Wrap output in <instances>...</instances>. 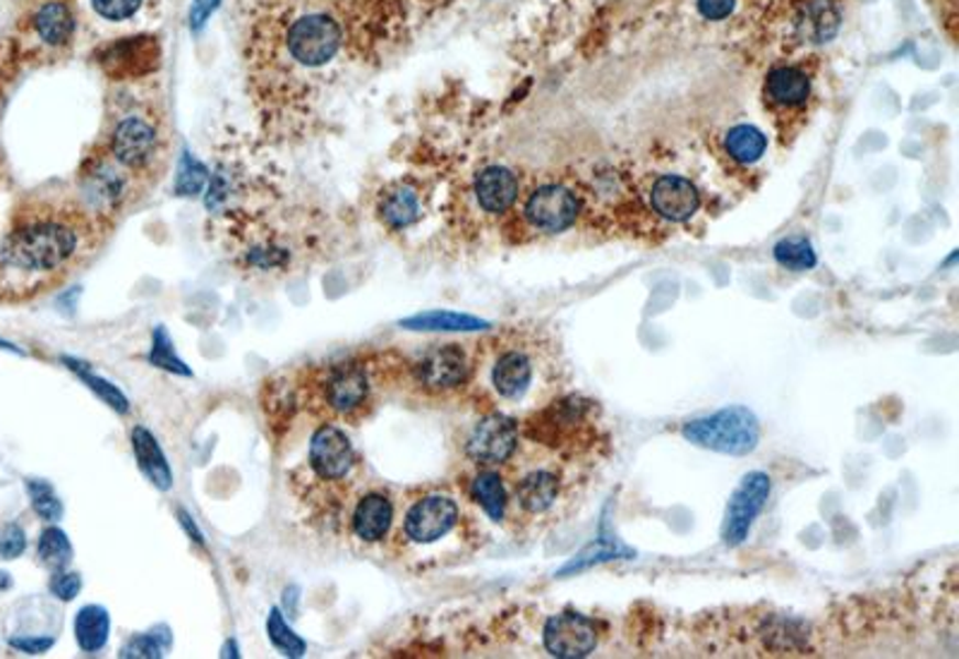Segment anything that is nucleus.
I'll use <instances>...</instances> for the list:
<instances>
[{"instance_id":"nucleus-5","label":"nucleus","mask_w":959,"mask_h":659,"mask_svg":"<svg viewBox=\"0 0 959 659\" xmlns=\"http://www.w3.org/2000/svg\"><path fill=\"white\" fill-rule=\"evenodd\" d=\"M108 154L130 173H144L161 156V132L152 118L128 116L113 128Z\"/></svg>"},{"instance_id":"nucleus-10","label":"nucleus","mask_w":959,"mask_h":659,"mask_svg":"<svg viewBox=\"0 0 959 659\" xmlns=\"http://www.w3.org/2000/svg\"><path fill=\"white\" fill-rule=\"evenodd\" d=\"M309 468H313L315 477L324 482H341L350 475V470L356 468V451L353 443L346 437L344 429L336 425H322L317 432L309 439V453H307Z\"/></svg>"},{"instance_id":"nucleus-4","label":"nucleus","mask_w":959,"mask_h":659,"mask_svg":"<svg viewBox=\"0 0 959 659\" xmlns=\"http://www.w3.org/2000/svg\"><path fill=\"white\" fill-rule=\"evenodd\" d=\"M344 46V26L327 12H309L293 20L286 32V48L295 63L322 67L331 63Z\"/></svg>"},{"instance_id":"nucleus-34","label":"nucleus","mask_w":959,"mask_h":659,"mask_svg":"<svg viewBox=\"0 0 959 659\" xmlns=\"http://www.w3.org/2000/svg\"><path fill=\"white\" fill-rule=\"evenodd\" d=\"M266 636L281 655L295 659V657H305V652H307V642L298 634H295L279 607H274L266 616Z\"/></svg>"},{"instance_id":"nucleus-38","label":"nucleus","mask_w":959,"mask_h":659,"mask_svg":"<svg viewBox=\"0 0 959 659\" xmlns=\"http://www.w3.org/2000/svg\"><path fill=\"white\" fill-rule=\"evenodd\" d=\"M144 0H91V8L108 22H126L138 15Z\"/></svg>"},{"instance_id":"nucleus-48","label":"nucleus","mask_w":959,"mask_h":659,"mask_svg":"<svg viewBox=\"0 0 959 659\" xmlns=\"http://www.w3.org/2000/svg\"><path fill=\"white\" fill-rule=\"evenodd\" d=\"M0 348H3V351H10V353H18V355H22V351L18 345H12V343H8V341H3L0 339Z\"/></svg>"},{"instance_id":"nucleus-21","label":"nucleus","mask_w":959,"mask_h":659,"mask_svg":"<svg viewBox=\"0 0 959 659\" xmlns=\"http://www.w3.org/2000/svg\"><path fill=\"white\" fill-rule=\"evenodd\" d=\"M130 441H132L134 459H138V465L144 473V477L150 480L156 490L171 492L173 490V470L166 461V453L161 451L156 437L146 427L138 425V427H132Z\"/></svg>"},{"instance_id":"nucleus-37","label":"nucleus","mask_w":959,"mask_h":659,"mask_svg":"<svg viewBox=\"0 0 959 659\" xmlns=\"http://www.w3.org/2000/svg\"><path fill=\"white\" fill-rule=\"evenodd\" d=\"M619 554L631 557V551L624 549V547L614 545V542H607L604 537H600L598 542H592L588 549L580 551V554H578L574 561L566 563V567L562 569V575H564V573H571V571H580V569H586V567H592V563L617 559Z\"/></svg>"},{"instance_id":"nucleus-12","label":"nucleus","mask_w":959,"mask_h":659,"mask_svg":"<svg viewBox=\"0 0 959 659\" xmlns=\"http://www.w3.org/2000/svg\"><path fill=\"white\" fill-rule=\"evenodd\" d=\"M458 523V504L451 496L429 494L415 502L403 518V532L415 545H432L449 535Z\"/></svg>"},{"instance_id":"nucleus-6","label":"nucleus","mask_w":959,"mask_h":659,"mask_svg":"<svg viewBox=\"0 0 959 659\" xmlns=\"http://www.w3.org/2000/svg\"><path fill=\"white\" fill-rule=\"evenodd\" d=\"M372 394L370 374L360 362H341L324 372L319 382L322 408L334 418H356Z\"/></svg>"},{"instance_id":"nucleus-13","label":"nucleus","mask_w":959,"mask_h":659,"mask_svg":"<svg viewBox=\"0 0 959 659\" xmlns=\"http://www.w3.org/2000/svg\"><path fill=\"white\" fill-rule=\"evenodd\" d=\"M128 173L118 161L108 156H97L83 173V195L87 207L97 213H111L128 197Z\"/></svg>"},{"instance_id":"nucleus-23","label":"nucleus","mask_w":959,"mask_h":659,"mask_svg":"<svg viewBox=\"0 0 959 659\" xmlns=\"http://www.w3.org/2000/svg\"><path fill=\"white\" fill-rule=\"evenodd\" d=\"M559 499V477L552 470H533L516 484V502L531 516H540Z\"/></svg>"},{"instance_id":"nucleus-46","label":"nucleus","mask_w":959,"mask_h":659,"mask_svg":"<svg viewBox=\"0 0 959 659\" xmlns=\"http://www.w3.org/2000/svg\"><path fill=\"white\" fill-rule=\"evenodd\" d=\"M221 655L224 657H240V652H238V642L231 638L228 640L226 645H224V650H221Z\"/></svg>"},{"instance_id":"nucleus-14","label":"nucleus","mask_w":959,"mask_h":659,"mask_svg":"<svg viewBox=\"0 0 959 659\" xmlns=\"http://www.w3.org/2000/svg\"><path fill=\"white\" fill-rule=\"evenodd\" d=\"M580 199L564 185H543L525 201V219L545 233H562L574 226Z\"/></svg>"},{"instance_id":"nucleus-41","label":"nucleus","mask_w":959,"mask_h":659,"mask_svg":"<svg viewBox=\"0 0 959 659\" xmlns=\"http://www.w3.org/2000/svg\"><path fill=\"white\" fill-rule=\"evenodd\" d=\"M8 645L12 650H18L22 655H44L53 648V645H56V638L53 636H12L8 640Z\"/></svg>"},{"instance_id":"nucleus-45","label":"nucleus","mask_w":959,"mask_h":659,"mask_svg":"<svg viewBox=\"0 0 959 659\" xmlns=\"http://www.w3.org/2000/svg\"><path fill=\"white\" fill-rule=\"evenodd\" d=\"M940 3H942V15L948 18V22L952 24L950 30H952V34H955V24H957V20H955V18H957V0H940Z\"/></svg>"},{"instance_id":"nucleus-30","label":"nucleus","mask_w":959,"mask_h":659,"mask_svg":"<svg viewBox=\"0 0 959 659\" xmlns=\"http://www.w3.org/2000/svg\"><path fill=\"white\" fill-rule=\"evenodd\" d=\"M171 628L168 626H156L152 630H146V634H138L132 636L130 640H126L123 648H120V657H130V659H159L164 657L166 650H171Z\"/></svg>"},{"instance_id":"nucleus-35","label":"nucleus","mask_w":959,"mask_h":659,"mask_svg":"<svg viewBox=\"0 0 959 659\" xmlns=\"http://www.w3.org/2000/svg\"><path fill=\"white\" fill-rule=\"evenodd\" d=\"M775 260L780 266L792 268V272H808L814 268L818 257L806 238H787L775 245Z\"/></svg>"},{"instance_id":"nucleus-28","label":"nucleus","mask_w":959,"mask_h":659,"mask_svg":"<svg viewBox=\"0 0 959 659\" xmlns=\"http://www.w3.org/2000/svg\"><path fill=\"white\" fill-rule=\"evenodd\" d=\"M767 150L765 134L753 125H734L724 134V152L737 164H755Z\"/></svg>"},{"instance_id":"nucleus-11","label":"nucleus","mask_w":959,"mask_h":659,"mask_svg":"<svg viewBox=\"0 0 959 659\" xmlns=\"http://www.w3.org/2000/svg\"><path fill=\"white\" fill-rule=\"evenodd\" d=\"M519 447V425L506 415L482 418L466 441V453L478 465H502Z\"/></svg>"},{"instance_id":"nucleus-24","label":"nucleus","mask_w":959,"mask_h":659,"mask_svg":"<svg viewBox=\"0 0 959 659\" xmlns=\"http://www.w3.org/2000/svg\"><path fill=\"white\" fill-rule=\"evenodd\" d=\"M377 213L391 231H403L421 219V197L411 185H394L377 201Z\"/></svg>"},{"instance_id":"nucleus-31","label":"nucleus","mask_w":959,"mask_h":659,"mask_svg":"<svg viewBox=\"0 0 959 659\" xmlns=\"http://www.w3.org/2000/svg\"><path fill=\"white\" fill-rule=\"evenodd\" d=\"M209 176V168L199 158H195L193 152H183L178 171H175L173 190L178 197H197L207 190Z\"/></svg>"},{"instance_id":"nucleus-44","label":"nucleus","mask_w":959,"mask_h":659,"mask_svg":"<svg viewBox=\"0 0 959 659\" xmlns=\"http://www.w3.org/2000/svg\"><path fill=\"white\" fill-rule=\"evenodd\" d=\"M175 516H178V523L183 526V530H185L187 535H190V540L205 547V537H201V532H199V528H197V523L193 520V516L187 514L185 508H178V510H175Z\"/></svg>"},{"instance_id":"nucleus-47","label":"nucleus","mask_w":959,"mask_h":659,"mask_svg":"<svg viewBox=\"0 0 959 659\" xmlns=\"http://www.w3.org/2000/svg\"><path fill=\"white\" fill-rule=\"evenodd\" d=\"M12 587V578L8 571H0V593H6V590Z\"/></svg>"},{"instance_id":"nucleus-20","label":"nucleus","mask_w":959,"mask_h":659,"mask_svg":"<svg viewBox=\"0 0 959 659\" xmlns=\"http://www.w3.org/2000/svg\"><path fill=\"white\" fill-rule=\"evenodd\" d=\"M810 97V77L794 65L775 67L765 79V99L773 109H802Z\"/></svg>"},{"instance_id":"nucleus-22","label":"nucleus","mask_w":959,"mask_h":659,"mask_svg":"<svg viewBox=\"0 0 959 659\" xmlns=\"http://www.w3.org/2000/svg\"><path fill=\"white\" fill-rule=\"evenodd\" d=\"M32 26L39 42L51 48H61L75 34V12L65 0H46L44 6L36 8Z\"/></svg>"},{"instance_id":"nucleus-7","label":"nucleus","mask_w":959,"mask_h":659,"mask_svg":"<svg viewBox=\"0 0 959 659\" xmlns=\"http://www.w3.org/2000/svg\"><path fill=\"white\" fill-rule=\"evenodd\" d=\"M97 61L101 70L111 79L150 77L161 65V44L154 36L146 34L123 36L106 44L97 53Z\"/></svg>"},{"instance_id":"nucleus-39","label":"nucleus","mask_w":959,"mask_h":659,"mask_svg":"<svg viewBox=\"0 0 959 659\" xmlns=\"http://www.w3.org/2000/svg\"><path fill=\"white\" fill-rule=\"evenodd\" d=\"M48 590H51V595L56 597V600L73 602L79 593H83V575H79L77 571L58 569L56 573L51 575Z\"/></svg>"},{"instance_id":"nucleus-33","label":"nucleus","mask_w":959,"mask_h":659,"mask_svg":"<svg viewBox=\"0 0 959 659\" xmlns=\"http://www.w3.org/2000/svg\"><path fill=\"white\" fill-rule=\"evenodd\" d=\"M146 360H150V365L164 370V372H171L175 376H193L190 365H187V362L178 353H175V345H173V339H171V333L166 331V327L154 329L150 358Z\"/></svg>"},{"instance_id":"nucleus-25","label":"nucleus","mask_w":959,"mask_h":659,"mask_svg":"<svg viewBox=\"0 0 959 659\" xmlns=\"http://www.w3.org/2000/svg\"><path fill=\"white\" fill-rule=\"evenodd\" d=\"M75 640L87 655L101 652L111 638V614L101 604H87L75 614Z\"/></svg>"},{"instance_id":"nucleus-9","label":"nucleus","mask_w":959,"mask_h":659,"mask_svg":"<svg viewBox=\"0 0 959 659\" xmlns=\"http://www.w3.org/2000/svg\"><path fill=\"white\" fill-rule=\"evenodd\" d=\"M470 376V360L461 345L444 343L415 362V380L432 394L454 392Z\"/></svg>"},{"instance_id":"nucleus-16","label":"nucleus","mask_w":959,"mask_h":659,"mask_svg":"<svg viewBox=\"0 0 959 659\" xmlns=\"http://www.w3.org/2000/svg\"><path fill=\"white\" fill-rule=\"evenodd\" d=\"M651 207L667 221L691 219L700 207V195L691 180L682 176H662L651 187Z\"/></svg>"},{"instance_id":"nucleus-17","label":"nucleus","mask_w":959,"mask_h":659,"mask_svg":"<svg viewBox=\"0 0 959 659\" xmlns=\"http://www.w3.org/2000/svg\"><path fill=\"white\" fill-rule=\"evenodd\" d=\"M521 185L516 173L504 166H488L476 178V199L488 213H504L516 205Z\"/></svg>"},{"instance_id":"nucleus-2","label":"nucleus","mask_w":959,"mask_h":659,"mask_svg":"<svg viewBox=\"0 0 959 659\" xmlns=\"http://www.w3.org/2000/svg\"><path fill=\"white\" fill-rule=\"evenodd\" d=\"M592 435H598V425L590 400L576 396L555 400L531 420V437L562 453L588 449Z\"/></svg>"},{"instance_id":"nucleus-43","label":"nucleus","mask_w":959,"mask_h":659,"mask_svg":"<svg viewBox=\"0 0 959 659\" xmlns=\"http://www.w3.org/2000/svg\"><path fill=\"white\" fill-rule=\"evenodd\" d=\"M221 6V0H195L190 8V18H187V24H190L193 32H201L205 30V24L209 22L211 12Z\"/></svg>"},{"instance_id":"nucleus-1","label":"nucleus","mask_w":959,"mask_h":659,"mask_svg":"<svg viewBox=\"0 0 959 659\" xmlns=\"http://www.w3.org/2000/svg\"><path fill=\"white\" fill-rule=\"evenodd\" d=\"M89 217L77 213H36L22 221L6 240L0 262L20 274L65 272L87 250Z\"/></svg>"},{"instance_id":"nucleus-8","label":"nucleus","mask_w":959,"mask_h":659,"mask_svg":"<svg viewBox=\"0 0 959 659\" xmlns=\"http://www.w3.org/2000/svg\"><path fill=\"white\" fill-rule=\"evenodd\" d=\"M770 496V477L765 473H749L734 490L727 506L722 537L727 547H737L749 537L755 516L761 514Z\"/></svg>"},{"instance_id":"nucleus-19","label":"nucleus","mask_w":959,"mask_h":659,"mask_svg":"<svg viewBox=\"0 0 959 659\" xmlns=\"http://www.w3.org/2000/svg\"><path fill=\"white\" fill-rule=\"evenodd\" d=\"M353 532L362 542H382L394 526V504L382 492H370L356 504Z\"/></svg>"},{"instance_id":"nucleus-26","label":"nucleus","mask_w":959,"mask_h":659,"mask_svg":"<svg viewBox=\"0 0 959 659\" xmlns=\"http://www.w3.org/2000/svg\"><path fill=\"white\" fill-rule=\"evenodd\" d=\"M401 327L408 331H482L490 327V321L464 312H449V309H429V312L401 319Z\"/></svg>"},{"instance_id":"nucleus-36","label":"nucleus","mask_w":959,"mask_h":659,"mask_svg":"<svg viewBox=\"0 0 959 659\" xmlns=\"http://www.w3.org/2000/svg\"><path fill=\"white\" fill-rule=\"evenodd\" d=\"M26 494H30L32 508L39 518H44L48 523H56L63 518L65 506L58 499L56 490H53L46 480H26Z\"/></svg>"},{"instance_id":"nucleus-32","label":"nucleus","mask_w":959,"mask_h":659,"mask_svg":"<svg viewBox=\"0 0 959 659\" xmlns=\"http://www.w3.org/2000/svg\"><path fill=\"white\" fill-rule=\"evenodd\" d=\"M36 554H39V559H42L44 567L58 571V569H67V563L73 561L75 551H73L70 537L65 535V530L51 526L42 532V537H39Z\"/></svg>"},{"instance_id":"nucleus-42","label":"nucleus","mask_w":959,"mask_h":659,"mask_svg":"<svg viewBox=\"0 0 959 659\" xmlns=\"http://www.w3.org/2000/svg\"><path fill=\"white\" fill-rule=\"evenodd\" d=\"M734 3L737 0H698V12L700 18H706L710 22H720L732 15Z\"/></svg>"},{"instance_id":"nucleus-29","label":"nucleus","mask_w":959,"mask_h":659,"mask_svg":"<svg viewBox=\"0 0 959 659\" xmlns=\"http://www.w3.org/2000/svg\"><path fill=\"white\" fill-rule=\"evenodd\" d=\"M472 499H476L484 514H488L492 520H502L506 514V490L504 482L492 470H482L480 475H476L470 484Z\"/></svg>"},{"instance_id":"nucleus-3","label":"nucleus","mask_w":959,"mask_h":659,"mask_svg":"<svg viewBox=\"0 0 959 659\" xmlns=\"http://www.w3.org/2000/svg\"><path fill=\"white\" fill-rule=\"evenodd\" d=\"M682 435L686 441L696 443L700 449L718 451L724 455H747L761 439V425L755 415L744 406H729L710 418H700L686 422Z\"/></svg>"},{"instance_id":"nucleus-15","label":"nucleus","mask_w":959,"mask_h":659,"mask_svg":"<svg viewBox=\"0 0 959 659\" xmlns=\"http://www.w3.org/2000/svg\"><path fill=\"white\" fill-rule=\"evenodd\" d=\"M545 648L552 657L576 659L588 657L598 645V628L588 616L564 612L552 616L543 630Z\"/></svg>"},{"instance_id":"nucleus-40","label":"nucleus","mask_w":959,"mask_h":659,"mask_svg":"<svg viewBox=\"0 0 959 659\" xmlns=\"http://www.w3.org/2000/svg\"><path fill=\"white\" fill-rule=\"evenodd\" d=\"M24 549H26L24 530L18 526V523H8V526L0 530V559H18L24 554Z\"/></svg>"},{"instance_id":"nucleus-18","label":"nucleus","mask_w":959,"mask_h":659,"mask_svg":"<svg viewBox=\"0 0 959 659\" xmlns=\"http://www.w3.org/2000/svg\"><path fill=\"white\" fill-rule=\"evenodd\" d=\"M533 384V360L519 348H509L494 360L492 386L504 400H519Z\"/></svg>"},{"instance_id":"nucleus-27","label":"nucleus","mask_w":959,"mask_h":659,"mask_svg":"<svg viewBox=\"0 0 959 659\" xmlns=\"http://www.w3.org/2000/svg\"><path fill=\"white\" fill-rule=\"evenodd\" d=\"M61 362L63 365L70 370V372H75L79 380L85 382V386L87 388H91L94 394H97L108 408H113L118 415H128L130 413V400H128V396L120 392V388L113 384V382H108V380H103V376H99L97 372H94L87 362H83V360H77V358H61Z\"/></svg>"}]
</instances>
